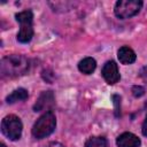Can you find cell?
<instances>
[{
    "mask_svg": "<svg viewBox=\"0 0 147 147\" xmlns=\"http://www.w3.org/2000/svg\"><path fill=\"white\" fill-rule=\"evenodd\" d=\"M101 74H102L105 80L108 84H110V85L116 84L119 80V78H121L119 71H118V67H117L116 62H114V61L106 62L105 65H103V68H102Z\"/></svg>",
    "mask_w": 147,
    "mask_h": 147,
    "instance_id": "obj_6",
    "label": "cell"
},
{
    "mask_svg": "<svg viewBox=\"0 0 147 147\" xmlns=\"http://www.w3.org/2000/svg\"><path fill=\"white\" fill-rule=\"evenodd\" d=\"M85 147H108V142L103 137H92L85 142Z\"/></svg>",
    "mask_w": 147,
    "mask_h": 147,
    "instance_id": "obj_12",
    "label": "cell"
},
{
    "mask_svg": "<svg viewBox=\"0 0 147 147\" xmlns=\"http://www.w3.org/2000/svg\"><path fill=\"white\" fill-rule=\"evenodd\" d=\"M142 134L145 137H147V116H146V118H145V121L142 123Z\"/></svg>",
    "mask_w": 147,
    "mask_h": 147,
    "instance_id": "obj_17",
    "label": "cell"
},
{
    "mask_svg": "<svg viewBox=\"0 0 147 147\" xmlns=\"http://www.w3.org/2000/svg\"><path fill=\"white\" fill-rule=\"evenodd\" d=\"M16 21L20 23L21 29L17 33V40L22 44L29 42L33 37V15L31 10H24L21 13H17L15 15Z\"/></svg>",
    "mask_w": 147,
    "mask_h": 147,
    "instance_id": "obj_3",
    "label": "cell"
},
{
    "mask_svg": "<svg viewBox=\"0 0 147 147\" xmlns=\"http://www.w3.org/2000/svg\"><path fill=\"white\" fill-rule=\"evenodd\" d=\"M56 126V118L52 111H46L42 114L32 127V136L36 139H42L49 136Z\"/></svg>",
    "mask_w": 147,
    "mask_h": 147,
    "instance_id": "obj_2",
    "label": "cell"
},
{
    "mask_svg": "<svg viewBox=\"0 0 147 147\" xmlns=\"http://www.w3.org/2000/svg\"><path fill=\"white\" fill-rule=\"evenodd\" d=\"M54 94L52 91H46L42 92L38 100L36 101L34 106H33V110L34 111H41V110H47L49 109L53 105H54Z\"/></svg>",
    "mask_w": 147,
    "mask_h": 147,
    "instance_id": "obj_7",
    "label": "cell"
},
{
    "mask_svg": "<svg viewBox=\"0 0 147 147\" xmlns=\"http://www.w3.org/2000/svg\"><path fill=\"white\" fill-rule=\"evenodd\" d=\"M132 94H133V96H136V98H140V96H142V95L145 94V88H144L142 86L136 85V86L132 87Z\"/></svg>",
    "mask_w": 147,
    "mask_h": 147,
    "instance_id": "obj_13",
    "label": "cell"
},
{
    "mask_svg": "<svg viewBox=\"0 0 147 147\" xmlns=\"http://www.w3.org/2000/svg\"><path fill=\"white\" fill-rule=\"evenodd\" d=\"M114 103H115V114L118 117L119 116V109H121V98L118 95H114Z\"/></svg>",
    "mask_w": 147,
    "mask_h": 147,
    "instance_id": "obj_14",
    "label": "cell"
},
{
    "mask_svg": "<svg viewBox=\"0 0 147 147\" xmlns=\"http://www.w3.org/2000/svg\"><path fill=\"white\" fill-rule=\"evenodd\" d=\"M117 56L119 62L123 64H131L136 61V53L133 52V49H131L127 46L121 47L117 52Z\"/></svg>",
    "mask_w": 147,
    "mask_h": 147,
    "instance_id": "obj_9",
    "label": "cell"
},
{
    "mask_svg": "<svg viewBox=\"0 0 147 147\" xmlns=\"http://www.w3.org/2000/svg\"><path fill=\"white\" fill-rule=\"evenodd\" d=\"M116 144L118 147H139L141 141L136 134L131 132H124L117 137Z\"/></svg>",
    "mask_w": 147,
    "mask_h": 147,
    "instance_id": "obj_8",
    "label": "cell"
},
{
    "mask_svg": "<svg viewBox=\"0 0 147 147\" xmlns=\"http://www.w3.org/2000/svg\"><path fill=\"white\" fill-rule=\"evenodd\" d=\"M140 77H141L145 82H147V65L144 67V68L140 70Z\"/></svg>",
    "mask_w": 147,
    "mask_h": 147,
    "instance_id": "obj_15",
    "label": "cell"
},
{
    "mask_svg": "<svg viewBox=\"0 0 147 147\" xmlns=\"http://www.w3.org/2000/svg\"><path fill=\"white\" fill-rule=\"evenodd\" d=\"M142 7V1L140 0H119L115 5V15L121 18H130L137 15Z\"/></svg>",
    "mask_w": 147,
    "mask_h": 147,
    "instance_id": "obj_4",
    "label": "cell"
},
{
    "mask_svg": "<svg viewBox=\"0 0 147 147\" xmlns=\"http://www.w3.org/2000/svg\"><path fill=\"white\" fill-rule=\"evenodd\" d=\"M1 147H6V145H5L3 142H1Z\"/></svg>",
    "mask_w": 147,
    "mask_h": 147,
    "instance_id": "obj_18",
    "label": "cell"
},
{
    "mask_svg": "<svg viewBox=\"0 0 147 147\" xmlns=\"http://www.w3.org/2000/svg\"><path fill=\"white\" fill-rule=\"evenodd\" d=\"M22 127L21 119L15 115L6 116L1 122V131L10 140H17L21 138Z\"/></svg>",
    "mask_w": 147,
    "mask_h": 147,
    "instance_id": "obj_5",
    "label": "cell"
},
{
    "mask_svg": "<svg viewBox=\"0 0 147 147\" xmlns=\"http://www.w3.org/2000/svg\"><path fill=\"white\" fill-rule=\"evenodd\" d=\"M29 60L23 55H8L1 60L0 72L2 77H18L29 70Z\"/></svg>",
    "mask_w": 147,
    "mask_h": 147,
    "instance_id": "obj_1",
    "label": "cell"
},
{
    "mask_svg": "<svg viewBox=\"0 0 147 147\" xmlns=\"http://www.w3.org/2000/svg\"><path fill=\"white\" fill-rule=\"evenodd\" d=\"M45 147H64L62 144H60V142H56V141H52V142H49V144H47Z\"/></svg>",
    "mask_w": 147,
    "mask_h": 147,
    "instance_id": "obj_16",
    "label": "cell"
},
{
    "mask_svg": "<svg viewBox=\"0 0 147 147\" xmlns=\"http://www.w3.org/2000/svg\"><path fill=\"white\" fill-rule=\"evenodd\" d=\"M96 68V62L94 59L92 57H85L79 63H78V69L80 72L85 74V75H90L92 74Z\"/></svg>",
    "mask_w": 147,
    "mask_h": 147,
    "instance_id": "obj_10",
    "label": "cell"
},
{
    "mask_svg": "<svg viewBox=\"0 0 147 147\" xmlns=\"http://www.w3.org/2000/svg\"><path fill=\"white\" fill-rule=\"evenodd\" d=\"M28 96H29V93L25 88H17V90L13 91L6 98V101L8 103H14V102H17V101H23V100L28 99Z\"/></svg>",
    "mask_w": 147,
    "mask_h": 147,
    "instance_id": "obj_11",
    "label": "cell"
}]
</instances>
